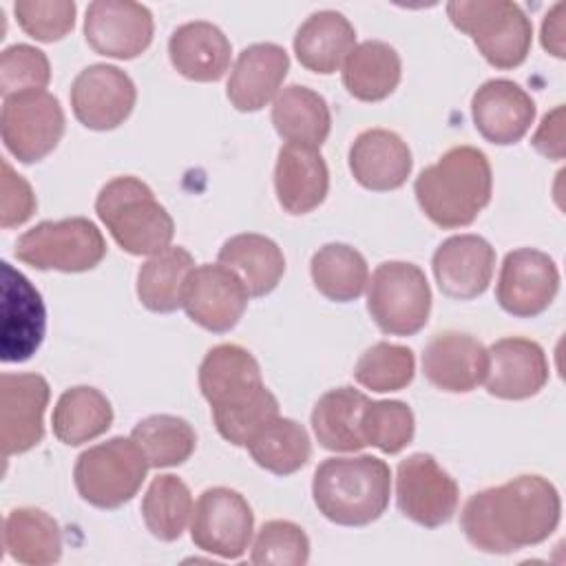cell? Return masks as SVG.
I'll return each instance as SVG.
<instances>
[{
    "instance_id": "cell-28",
    "label": "cell",
    "mask_w": 566,
    "mask_h": 566,
    "mask_svg": "<svg viewBox=\"0 0 566 566\" xmlns=\"http://www.w3.org/2000/svg\"><path fill=\"white\" fill-rule=\"evenodd\" d=\"M369 398L354 387H336L325 391L312 409V429L327 451L352 453L367 447L360 429L363 411Z\"/></svg>"
},
{
    "instance_id": "cell-18",
    "label": "cell",
    "mask_w": 566,
    "mask_h": 566,
    "mask_svg": "<svg viewBox=\"0 0 566 566\" xmlns=\"http://www.w3.org/2000/svg\"><path fill=\"white\" fill-rule=\"evenodd\" d=\"M431 268L444 296L471 301L484 294L491 283L495 250L480 234H455L438 245Z\"/></svg>"
},
{
    "instance_id": "cell-14",
    "label": "cell",
    "mask_w": 566,
    "mask_h": 566,
    "mask_svg": "<svg viewBox=\"0 0 566 566\" xmlns=\"http://www.w3.org/2000/svg\"><path fill=\"white\" fill-rule=\"evenodd\" d=\"M559 290L555 261L535 248H517L502 261L495 298L500 307L517 318L542 314Z\"/></svg>"
},
{
    "instance_id": "cell-29",
    "label": "cell",
    "mask_w": 566,
    "mask_h": 566,
    "mask_svg": "<svg viewBox=\"0 0 566 566\" xmlns=\"http://www.w3.org/2000/svg\"><path fill=\"white\" fill-rule=\"evenodd\" d=\"M217 259L241 279L248 294L254 298L270 294L285 272L281 248L272 239L254 232L230 237Z\"/></svg>"
},
{
    "instance_id": "cell-15",
    "label": "cell",
    "mask_w": 566,
    "mask_h": 566,
    "mask_svg": "<svg viewBox=\"0 0 566 566\" xmlns=\"http://www.w3.org/2000/svg\"><path fill=\"white\" fill-rule=\"evenodd\" d=\"M135 102V82L113 64H91L71 84L73 115L91 130L117 128L128 119Z\"/></svg>"
},
{
    "instance_id": "cell-6",
    "label": "cell",
    "mask_w": 566,
    "mask_h": 566,
    "mask_svg": "<svg viewBox=\"0 0 566 566\" xmlns=\"http://www.w3.org/2000/svg\"><path fill=\"white\" fill-rule=\"evenodd\" d=\"M447 15L495 69H515L531 51L533 24L515 2L453 0L447 4Z\"/></svg>"
},
{
    "instance_id": "cell-1",
    "label": "cell",
    "mask_w": 566,
    "mask_h": 566,
    "mask_svg": "<svg viewBox=\"0 0 566 566\" xmlns=\"http://www.w3.org/2000/svg\"><path fill=\"white\" fill-rule=\"evenodd\" d=\"M562 517V500L542 475H517L469 497L460 526L469 544L484 553L509 555L542 544Z\"/></svg>"
},
{
    "instance_id": "cell-41",
    "label": "cell",
    "mask_w": 566,
    "mask_h": 566,
    "mask_svg": "<svg viewBox=\"0 0 566 566\" xmlns=\"http://www.w3.org/2000/svg\"><path fill=\"white\" fill-rule=\"evenodd\" d=\"M250 559L259 566H303L310 559V539L298 524L270 520L259 528Z\"/></svg>"
},
{
    "instance_id": "cell-40",
    "label": "cell",
    "mask_w": 566,
    "mask_h": 566,
    "mask_svg": "<svg viewBox=\"0 0 566 566\" xmlns=\"http://www.w3.org/2000/svg\"><path fill=\"white\" fill-rule=\"evenodd\" d=\"M360 429L367 444L391 455L413 440L416 420L413 411L402 400H369L363 411Z\"/></svg>"
},
{
    "instance_id": "cell-39",
    "label": "cell",
    "mask_w": 566,
    "mask_h": 566,
    "mask_svg": "<svg viewBox=\"0 0 566 566\" xmlns=\"http://www.w3.org/2000/svg\"><path fill=\"white\" fill-rule=\"evenodd\" d=\"M413 352L405 345H394L385 340L371 345L354 367L356 382L378 394L405 389L413 380Z\"/></svg>"
},
{
    "instance_id": "cell-20",
    "label": "cell",
    "mask_w": 566,
    "mask_h": 566,
    "mask_svg": "<svg viewBox=\"0 0 566 566\" xmlns=\"http://www.w3.org/2000/svg\"><path fill=\"white\" fill-rule=\"evenodd\" d=\"M486 391L502 400H524L548 382V360L539 343L522 336L495 340L489 349Z\"/></svg>"
},
{
    "instance_id": "cell-37",
    "label": "cell",
    "mask_w": 566,
    "mask_h": 566,
    "mask_svg": "<svg viewBox=\"0 0 566 566\" xmlns=\"http://www.w3.org/2000/svg\"><path fill=\"white\" fill-rule=\"evenodd\" d=\"M130 438L146 455L150 469L179 467L192 455L197 447L195 429L184 418L170 413H155L144 418L135 424Z\"/></svg>"
},
{
    "instance_id": "cell-11",
    "label": "cell",
    "mask_w": 566,
    "mask_h": 566,
    "mask_svg": "<svg viewBox=\"0 0 566 566\" xmlns=\"http://www.w3.org/2000/svg\"><path fill=\"white\" fill-rule=\"evenodd\" d=\"M254 513L248 500L228 486L206 489L195 502L190 537L199 551L223 559H239L250 548Z\"/></svg>"
},
{
    "instance_id": "cell-24",
    "label": "cell",
    "mask_w": 566,
    "mask_h": 566,
    "mask_svg": "<svg viewBox=\"0 0 566 566\" xmlns=\"http://www.w3.org/2000/svg\"><path fill=\"white\" fill-rule=\"evenodd\" d=\"M411 166L407 142L387 128L363 130L349 148V170L367 190L387 192L400 188L411 175Z\"/></svg>"
},
{
    "instance_id": "cell-9",
    "label": "cell",
    "mask_w": 566,
    "mask_h": 566,
    "mask_svg": "<svg viewBox=\"0 0 566 566\" xmlns=\"http://www.w3.org/2000/svg\"><path fill=\"white\" fill-rule=\"evenodd\" d=\"M15 256L42 272H86L106 256V241L86 217L42 221L18 239Z\"/></svg>"
},
{
    "instance_id": "cell-13",
    "label": "cell",
    "mask_w": 566,
    "mask_h": 566,
    "mask_svg": "<svg viewBox=\"0 0 566 566\" xmlns=\"http://www.w3.org/2000/svg\"><path fill=\"white\" fill-rule=\"evenodd\" d=\"M248 290L241 279L221 263L195 265L184 285L181 307L199 327L230 332L248 307Z\"/></svg>"
},
{
    "instance_id": "cell-45",
    "label": "cell",
    "mask_w": 566,
    "mask_h": 566,
    "mask_svg": "<svg viewBox=\"0 0 566 566\" xmlns=\"http://www.w3.org/2000/svg\"><path fill=\"white\" fill-rule=\"evenodd\" d=\"M531 144L539 155L548 159H564L566 146H564V106L562 104L542 117Z\"/></svg>"
},
{
    "instance_id": "cell-7",
    "label": "cell",
    "mask_w": 566,
    "mask_h": 566,
    "mask_svg": "<svg viewBox=\"0 0 566 566\" xmlns=\"http://www.w3.org/2000/svg\"><path fill=\"white\" fill-rule=\"evenodd\" d=\"M148 469L135 440L115 436L82 451L73 478L82 500L97 509H119L137 495Z\"/></svg>"
},
{
    "instance_id": "cell-12",
    "label": "cell",
    "mask_w": 566,
    "mask_h": 566,
    "mask_svg": "<svg viewBox=\"0 0 566 566\" xmlns=\"http://www.w3.org/2000/svg\"><path fill=\"white\" fill-rule=\"evenodd\" d=\"M458 484L429 453H411L396 471V502L405 517L438 528L458 509Z\"/></svg>"
},
{
    "instance_id": "cell-27",
    "label": "cell",
    "mask_w": 566,
    "mask_h": 566,
    "mask_svg": "<svg viewBox=\"0 0 566 566\" xmlns=\"http://www.w3.org/2000/svg\"><path fill=\"white\" fill-rule=\"evenodd\" d=\"M356 46L352 22L332 9L312 13L294 35V53L298 62L321 75L336 73Z\"/></svg>"
},
{
    "instance_id": "cell-8",
    "label": "cell",
    "mask_w": 566,
    "mask_h": 566,
    "mask_svg": "<svg viewBox=\"0 0 566 566\" xmlns=\"http://www.w3.org/2000/svg\"><path fill=\"white\" fill-rule=\"evenodd\" d=\"M367 312L382 334L411 336L431 312V287L424 272L407 261L380 263L367 281Z\"/></svg>"
},
{
    "instance_id": "cell-35",
    "label": "cell",
    "mask_w": 566,
    "mask_h": 566,
    "mask_svg": "<svg viewBox=\"0 0 566 566\" xmlns=\"http://www.w3.org/2000/svg\"><path fill=\"white\" fill-rule=\"evenodd\" d=\"M314 287L329 301L347 303L358 298L369 281L365 256L347 243H327L310 261Z\"/></svg>"
},
{
    "instance_id": "cell-10",
    "label": "cell",
    "mask_w": 566,
    "mask_h": 566,
    "mask_svg": "<svg viewBox=\"0 0 566 566\" xmlns=\"http://www.w3.org/2000/svg\"><path fill=\"white\" fill-rule=\"evenodd\" d=\"M0 133L4 148L20 164L44 159L64 135L60 99L49 91H29L2 99Z\"/></svg>"
},
{
    "instance_id": "cell-30",
    "label": "cell",
    "mask_w": 566,
    "mask_h": 566,
    "mask_svg": "<svg viewBox=\"0 0 566 566\" xmlns=\"http://www.w3.org/2000/svg\"><path fill=\"white\" fill-rule=\"evenodd\" d=\"M272 124L287 144L321 148L332 128L329 106L316 91L290 84L272 102Z\"/></svg>"
},
{
    "instance_id": "cell-17",
    "label": "cell",
    "mask_w": 566,
    "mask_h": 566,
    "mask_svg": "<svg viewBox=\"0 0 566 566\" xmlns=\"http://www.w3.org/2000/svg\"><path fill=\"white\" fill-rule=\"evenodd\" d=\"M49 396V382L40 374L0 376V444L4 458L42 442Z\"/></svg>"
},
{
    "instance_id": "cell-33",
    "label": "cell",
    "mask_w": 566,
    "mask_h": 566,
    "mask_svg": "<svg viewBox=\"0 0 566 566\" xmlns=\"http://www.w3.org/2000/svg\"><path fill=\"white\" fill-rule=\"evenodd\" d=\"M53 433L69 447H80L106 433L113 424V407L108 398L86 385L66 389L53 409Z\"/></svg>"
},
{
    "instance_id": "cell-4",
    "label": "cell",
    "mask_w": 566,
    "mask_h": 566,
    "mask_svg": "<svg viewBox=\"0 0 566 566\" xmlns=\"http://www.w3.org/2000/svg\"><path fill=\"white\" fill-rule=\"evenodd\" d=\"M391 491V471L376 455H345L323 460L312 480L316 509L334 524L367 526L376 522Z\"/></svg>"
},
{
    "instance_id": "cell-44",
    "label": "cell",
    "mask_w": 566,
    "mask_h": 566,
    "mask_svg": "<svg viewBox=\"0 0 566 566\" xmlns=\"http://www.w3.org/2000/svg\"><path fill=\"white\" fill-rule=\"evenodd\" d=\"M38 201L24 177H20L11 164L2 161V195H0V226L15 228L31 219Z\"/></svg>"
},
{
    "instance_id": "cell-42",
    "label": "cell",
    "mask_w": 566,
    "mask_h": 566,
    "mask_svg": "<svg viewBox=\"0 0 566 566\" xmlns=\"http://www.w3.org/2000/svg\"><path fill=\"white\" fill-rule=\"evenodd\" d=\"M51 80V64L44 51L31 44L7 46L0 55V95L2 99L29 91H44Z\"/></svg>"
},
{
    "instance_id": "cell-23",
    "label": "cell",
    "mask_w": 566,
    "mask_h": 566,
    "mask_svg": "<svg viewBox=\"0 0 566 566\" xmlns=\"http://www.w3.org/2000/svg\"><path fill=\"white\" fill-rule=\"evenodd\" d=\"M290 71L287 51L272 42H256L245 46L228 77L226 95L241 113H254L268 106Z\"/></svg>"
},
{
    "instance_id": "cell-38",
    "label": "cell",
    "mask_w": 566,
    "mask_h": 566,
    "mask_svg": "<svg viewBox=\"0 0 566 566\" xmlns=\"http://www.w3.org/2000/svg\"><path fill=\"white\" fill-rule=\"evenodd\" d=\"M192 495L177 475H157L142 500V517L146 528L161 542H175L192 517Z\"/></svg>"
},
{
    "instance_id": "cell-22",
    "label": "cell",
    "mask_w": 566,
    "mask_h": 566,
    "mask_svg": "<svg viewBox=\"0 0 566 566\" xmlns=\"http://www.w3.org/2000/svg\"><path fill=\"white\" fill-rule=\"evenodd\" d=\"M471 115L478 133L486 142L509 146L528 133L535 119V102L513 80L497 77L484 82L473 93Z\"/></svg>"
},
{
    "instance_id": "cell-34",
    "label": "cell",
    "mask_w": 566,
    "mask_h": 566,
    "mask_svg": "<svg viewBox=\"0 0 566 566\" xmlns=\"http://www.w3.org/2000/svg\"><path fill=\"white\" fill-rule=\"evenodd\" d=\"M192 268L195 259L181 245H170L153 254L137 272V296L142 305L157 314L181 307L184 285Z\"/></svg>"
},
{
    "instance_id": "cell-46",
    "label": "cell",
    "mask_w": 566,
    "mask_h": 566,
    "mask_svg": "<svg viewBox=\"0 0 566 566\" xmlns=\"http://www.w3.org/2000/svg\"><path fill=\"white\" fill-rule=\"evenodd\" d=\"M564 18H566V4L557 2L542 22V46L553 53L555 57H564Z\"/></svg>"
},
{
    "instance_id": "cell-16",
    "label": "cell",
    "mask_w": 566,
    "mask_h": 566,
    "mask_svg": "<svg viewBox=\"0 0 566 566\" xmlns=\"http://www.w3.org/2000/svg\"><path fill=\"white\" fill-rule=\"evenodd\" d=\"M153 13L130 0H95L84 15V38L88 46L106 57L133 60L153 42Z\"/></svg>"
},
{
    "instance_id": "cell-31",
    "label": "cell",
    "mask_w": 566,
    "mask_h": 566,
    "mask_svg": "<svg viewBox=\"0 0 566 566\" xmlns=\"http://www.w3.org/2000/svg\"><path fill=\"white\" fill-rule=\"evenodd\" d=\"M402 75L398 51L382 40H365L354 46L343 64V84L360 102L389 97Z\"/></svg>"
},
{
    "instance_id": "cell-32",
    "label": "cell",
    "mask_w": 566,
    "mask_h": 566,
    "mask_svg": "<svg viewBox=\"0 0 566 566\" xmlns=\"http://www.w3.org/2000/svg\"><path fill=\"white\" fill-rule=\"evenodd\" d=\"M7 553L27 566H49L62 555V533L57 522L42 509H13L2 524Z\"/></svg>"
},
{
    "instance_id": "cell-36",
    "label": "cell",
    "mask_w": 566,
    "mask_h": 566,
    "mask_svg": "<svg viewBox=\"0 0 566 566\" xmlns=\"http://www.w3.org/2000/svg\"><path fill=\"white\" fill-rule=\"evenodd\" d=\"M245 447L252 460L274 475L296 473L312 455V442L305 427L281 416L261 427Z\"/></svg>"
},
{
    "instance_id": "cell-2",
    "label": "cell",
    "mask_w": 566,
    "mask_h": 566,
    "mask_svg": "<svg viewBox=\"0 0 566 566\" xmlns=\"http://www.w3.org/2000/svg\"><path fill=\"white\" fill-rule=\"evenodd\" d=\"M199 389L210 402L219 436L234 447H245L279 416V400L265 387L256 358L241 345L221 343L203 356Z\"/></svg>"
},
{
    "instance_id": "cell-26",
    "label": "cell",
    "mask_w": 566,
    "mask_h": 566,
    "mask_svg": "<svg viewBox=\"0 0 566 566\" xmlns=\"http://www.w3.org/2000/svg\"><path fill=\"white\" fill-rule=\"evenodd\" d=\"M168 55L179 75L192 82H217L230 66L232 46L217 24L195 20L172 31Z\"/></svg>"
},
{
    "instance_id": "cell-19",
    "label": "cell",
    "mask_w": 566,
    "mask_h": 566,
    "mask_svg": "<svg viewBox=\"0 0 566 566\" xmlns=\"http://www.w3.org/2000/svg\"><path fill=\"white\" fill-rule=\"evenodd\" d=\"M46 329V312L31 281L2 263V360H29Z\"/></svg>"
},
{
    "instance_id": "cell-25",
    "label": "cell",
    "mask_w": 566,
    "mask_h": 566,
    "mask_svg": "<svg viewBox=\"0 0 566 566\" xmlns=\"http://www.w3.org/2000/svg\"><path fill=\"white\" fill-rule=\"evenodd\" d=\"M274 190L281 208L305 214L318 208L329 190V170L318 148L285 144L274 168Z\"/></svg>"
},
{
    "instance_id": "cell-21",
    "label": "cell",
    "mask_w": 566,
    "mask_h": 566,
    "mask_svg": "<svg viewBox=\"0 0 566 566\" xmlns=\"http://www.w3.org/2000/svg\"><path fill=\"white\" fill-rule=\"evenodd\" d=\"M489 367L486 347L471 334L447 329L436 334L422 354L424 378L442 391L467 394L484 382Z\"/></svg>"
},
{
    "instance_id": "cell-3",
    "label": "cell",
    "mask_w": 566,
    "mask_h": 566,
    "mask_svg": "<svg viewBox=\"0 0 566 566\" xmlns=\"http://www.w3.org/2000/svg\"><path fill=\"white\" fill-rule=\"evenodd\" d=\"M491 164L475 146H453L413 184L420 210L440 228H464L489 206Z\"/></svg>"
},
{
    "instance_id": "cell-5",
    "label": "cell",
    "mask_w": 566,
    "mask_h": 566,
    "mask_svg": "<svg viewBox=\"0 0 566 566\" xmlns=\"http://www.w3.org/2000/svg\"><path fill=\"white\" fill-rule=\"evenodd\" d=\"M95 212L115 243L135 256H153L170 248L175 223L153 190L137 177L106 181L95 199Z\"/></svg>"
},
{
    "instance_id": "cell-43",
    "label": "cell",
    "mask_w": 566,
    "mask_h": 566,
    "mask_svg": "<svg viewBox=\"0 0 566 566\" xmlns=\"http://www.w3.org/2000/svg\"><path fill=\"white\" fill-rule=\"evenodd\" d=\"M18 24L38 42H57L73 31L75 2L73 0H20L13 4Z\"/></svg>"
}]
</instances>
